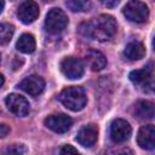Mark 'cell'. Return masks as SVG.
<instances>
[{
	"label": "cell",
	"mask_w": 155,
	"mask_h": 155,
	"mask_svg": "<svg viewBox=\"0 0 155 155\" xmlns=\"http://www.w3.org/2000/svg\"><path fill=\"white\" fill-rule=\"evenodd\" d=\"M116 21L109 15H99L98 17L80 25V33L82 35L98 41L110 40L116 34Z\"/></svg>",
	"instance_id": "6da1fadb"
},
{
	"label": "cell",
	"mask_w": 155,
	"mask_h": 155,
	"mask_svg": "<svg viewBox=\"0 0 155 155\" xmlns=\"http://www.w3.org/2000/svg\"><path fill=\"white\" fill-rule=\"evenodd\" d=\"M61 103L71 111H80L84 109L87 102L85 90L80 86H69L64 88L59 94Z\"/></svg>",
	"instance_id": "7a4b0ae2"
},
{
	"label": "cell",
	"mask_w": 155,
	"mask_h": 155,
	"mask_svg": "<svg viewBox=\"0 0 155 155\" xmlns=\"http://www.w3.org/2000/svg\"><path fill=\"white\" fill-rule=\"evenodd\" d=\"M68 25V17L63 10L53 7L51 8L45 19V29L50 34H59Z\"/></svg>",
	"instance_id": "3957f363"
},
{
	"label": "cell",
	"mask_w": 155,
	"mask_h": 155,
	"mask_svg": "<svg viewBox=\"0 0 155 155\" xmlns=\"http://www.w3.org/2000/svg\"><path fill=\"white\" fill-rule=\"evenodd\" d=\"M122 13L124 16L131 21V22H134V23H143L148 19L149 17V10H148V6L142 2V1H128L124 10H122Z\"/></svg>",
	"instance_id": "277c9868"
},
{
	"label": "cell",
	"mask_w": 155,
	"mask_h": 155,
	"mask_svg": "<svg viewBox=\"0 0 155 155\" xmlns=\"http://www.w3.org/2000/svg\"><path fill=\"white\" fill-rule=\"evenodd\" d=\"M7 109L16 116H27L30 111L29 102L21 94L11 93L5 99Z\"/></svg>",
	"instance_id": "5b68a950"
},
{
	"label": "cell",
	"mask_w": 155,
	"mask_h": 155,
	"mask_svg": "<svg viewBox=\"0 0 155 155\" xmlns=\"http://www.w3.org/2000/svg\"><path fill=\"white\" fill-rule=\"evenodd\" d=\"M132 128L124 119H115L110 125V138L114 143H124L130 139Z\"/></svg>",
	"instance_id": "8992f818"
},
{
	"label": "cell",
	"mask_w": 155,
	"mask_h": 155,
	"mask_svg": "<svg viewBox=\"0 0 155 155\" xmlns=\"http://www.w3.org/2000/svg\"><path fill=\"white\" fill-rule=\"evenodd\" d=\"M61 70L68 79H80L84 75L85 68L82 62L76 57H67L61 62Z\"/></svg>",
	"instance_id": "52a82bcc"
},
{
	"label": "cell",
	"mask_w": 155,
	"mask_h": 155,
	"mask_svg": "<svg viewBox=\"0 0 155 155\" xmlns=\"http://www.w3.org/2000/svg\"><path fill=\"white\" fill-rule=\"evenodd\" d=\"M44 124L47 128H50L56 133H64L71 127L73 120L70 116L65 114H54V115L47 116Z\"/></svg>",
	"instance_id": "ba28073f"
},
{
	"label": "cell",
	"mask_w": 155,
	"mask_h": 155,
	"mask_svg": "<svg viewBox=\"0 0 155 155\" xmlns=\"http://www.w3.org/2000/svg\"><path fill=\"white\" fill-rule=\"evenodd\" d=\"M130 80L145 91L148 88L149 92L153 91V68H143V69H137L130 73Z\"/></svg>",
	"instance_id": "9c48e42d"
},
{
	"label": "cell",
	"mask_w": 155,
	"mask_h": 155,
	"mask_svg": "<svg viewBox=\"0 0 155 155\" xmlns=\"http://www.w3.org/2000/svg\"><path fill=\"white\" fill-rule=\"evenodd\" d=\"M40 10H39V5L35 1H23L18 10H17V16L21 19V22H23L24 24H29L33 23L38 17H39Z\"/></svg>",
	"instance_id": "30bf717a"
},
{
	"label": "cell",
	"mask_w": 155,
	"mask_h": 155,
	"mask_svg": "<svg viewBox=\"0 0 155 155\" xmlns=\"http://www.w3.org/2000/svg\"><path fill=\"white\" fill-rule=\"evenodd\" d=\"M18 87L30 96H38L44 91L45 81L39 75H30V76H27L25 79H23L18 84Z\"/></svg>",
	"instance_id": "8fae6325"
},
{
	"label": "cell",
	"mask_w": 155,
	"mask_h": 155,
	"mask_svg": "<svg viewBox=\"0 0 155 155\" xmlns=\"http://www.w3.org/2000/svg\"><path fill=\"white\" fill-rule=\"evenodd\" d=\"M97 138H98V127L93 124H90L84 126L78 132L75 139L80 145L85 148H91L97 142Z\"/></svg>",
	"instance_id": "7c38bea8"
},
{
	"label": "cell",
	"mask_w": 155,
	"mask_h": 155,
	"mask_svg": "<svg viewBox=\"0 0 155 155\" xmlns=\"http://www.w3.org/2000/svg\"><path fill=\"white\" fill-rule=\"evenodd\" d=\"M137 143L142 149L153 150L155 145V128L154 125H144L139 128L137 136Z\"/></svg>",
	"instance_id": "4fadbf2b"
},
{
	"label": "cell",
	"mask_w": 155,
	"mask_h": 155,
	"mask_svg": "<svg viewBox=\"0 0 155 155\" xmlns=\"http://www.w3.org/2000/svg\"><path fill=\"white\" fill-rule=\"evenodd\" d=\"M85 61H86L87 65L93 71H99L103 68H105V65H107V58H105V56L102 52L97 51V50H90L86 53Z\"/></svg>",
	"instance_id": "5bb4252c"
},
{
	"label": "cell",
	"mask_w": 155,
	"mask_h": 155,
	"mask_svg": "<svg viewBox=\"0 0 155 155\" xmlns=\"http://www.w3.org/2000/svg\"><path fill=\"white\" fill-rule=\"evenodd\" d=\"M133 115L138 119H153L154 104L149 101H138L133 105Z\"/></svg>",
	"instance_id": "9a60e30c"
},
{
	"label": "cell",
	"mask_w": 155,
	"mask_h": 155,
	"mask_svg": "<svg viewBox=\"0 0 155 155\" xmlns=\"http://www.w3.org/2000/svg\"><path fill=\"white\" fill-rule=\"evenodd\" d=\"M124 54L130 61H138V59H142L145 56V47L142 42L133 41V42H130V44L126 45Z\"/></svg>",
	"instance_id": "2e32d148"
},
{
	"label": "cell",
	"mask_w": 155,
	"mask_h": 155,
	"mask_svg": "<svg viewBox=\"0 0 155 155\" xmlns=\"http://www.w3.org/2000/svg\"><path fill=\"white\" fill-rule=\"evenodd\" d=\"M35 47H36L35 39L31 34L21 35L16 44V48L22 53H33L35 51Z\"/></svg>",
	"instance_id": "e0dca14e"
},
{
	"label": "cell",
	"mask_w": 155,
	"mask_h": 155,
	"mask_svg": "<svg viewBox=\"0 0 155 155\" xmlns=\"http://www.w3.org/2000/svg\"><path fill=\"white\" fill-rule=\"evenodd\" d=\"M15 33V28L8 23H0V45H6L11 41Z\"/></svg>",
	"instance_id": "ac0fdd59"
},
{
	"label": "cell",
	"mask_w": 155,
	"mask_h": 155,
	"mask_svg": "<svg viewBox=\"0 0 155 155\" xmlns=\"http://www.w3.org/2000/svg\"><path fill=\"white\" fill-rule=\"evenodd\" d=\"M65 5L74 12H85L91 7V2L84 0H68Z\"/></svg>",
	"instance_id": "d6986e66"
},
{
	"label": "cell",
	"mask_w": 155,
	"mask_h": 155,
	"mask_svg": "<svg viewBox=\"0 0 155 155\" xmlns=\"http://www.w3.org/2000/svg\"><path fill=\"white\" fill-rule=\"evenodd\" d=\"M27 148L23 144H11L4 150V155H25Z\"/></svg>",
	"instance_id": "ffe728a7"
},
{
	"label": "cell",
	"mask_w": 155,
	"mask_h": 155,
	"mask_svg": "<svg viewBox=\"0 0 155 155\" xmlns=\"http://www.w3.org/2000/svg\"><path fill=\"white\" fill-rule=\"evenodd\" d=\"M105 155H134V154L130 148H117L109 150Z\"/></svg>",
	"instance_id": "44dd1931"
},
{
	"label": "cell",
	"mask_w": 155,
	"mask_h": 155,
	"mask_svg": "<svg viewBox=\"0 0 155 155\" xmlns=\"http://www.w3.org/2000/svg\"><path fill=\"white\" fill-rule=\"evenodd\" d=\"M61 155H80V153L70 144H65L61 148Z\"/></svg>",
	"instance_id": "7402d4cb"
},
{
	"label": "cell",
	"mask_w": 155,
	"mask_h": 155,
	"mask_svg": "<svg viewBox=\"0 0 155 155\" xmlns=\"http://www.w3.org/2000/svg\"><path fill=\"white\" fill-rule=\"evenodd\" d=\"M10 132V127L5 124H0V138H4Z\"/></svg>",
	"instance_id": "603a6c76"
},
{
	"label": "cell",
	"mask_w": 155,
	"mask_h": 155,
	"mask_svg": "<svg viewBox=\"0 0 155 155\" xmlns=\"http://www.w3.org/2000/svg\"><path fill=\"white\" fill-rule=\"evenodd\" d=\"M119 4V1H103V5H105L107 7H114Z\"/></svg>",
	"instance_id": "cb8c5ba5"
},
{
	"label": "cell",
	"mask_w": 155,
	"mask_h": 155,
	"mask_svg": "<svg viewBox=\"0 0 155 155\" xmlns=\"http://www.w3.org/2000/svg\"><path fill=\"white\" fill-rule=\"evenodd\" d=\"M4 82H5V79H4V76L0 74V87L4 85Z\"/></svg>",
	"instance_id": "d4e9b609"
},
{
	"label": "cell",
	"mask_w": 155,
	"mask_h": 155,
	"mask_svg": "<svg viewBox=\"0 0 155 155\" xmlns=\"http://www.w3.org/2000/svg\"><path fill=\"white\" fill-rule=\"evenodd\" d=\"M4 6H5V2H4V1H0V13H1L2 10H4Z\"/></svg>",
	"instance_id": "484cf974"
},
{
	"label": "cell",
	"mask_w": 155,
	"mask_h": 155,
	"mask_svg": "<svg viewBox=\"0 0 155 155\" xmlns=\"http://www.w3.org/2000/svg\"><path fill=\"white\" fill-rule=\"evenodd\" d=\"M0 62H1V54H0Z\"/></svg>",
	"instance_id": "4316f807"
}]
</instances>
